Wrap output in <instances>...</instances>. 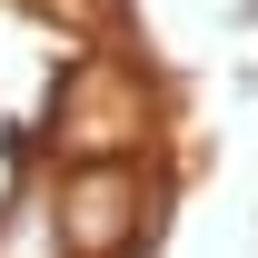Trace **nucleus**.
I'll use <instances>...</instances> for the list:
<instances>
[{"label": "nucleus", "mask_w": 258, "mask_h": 258, "mask_svg": "<svg viewBox=\"0 0 258 258\" xmlns=\"http://www.w3.org/2000/svg\"><path fill=\"white\" fill-rule=\"evenodd\" d=\"M70 238H60V199H10V209H0V258H60Z\"/></svg>", "instance_id": "3"}, {"label": "nucleus", "mask_w": 258, "mask_h": 258, "mask_svg": "<svg viewBox=\"0 0 258 258\" xmlns=\"http://www.w3.org/2000/svg\"><path fill=\"white\" fill-rule=\"evenodd\" d=\"M139 228H149V179H139L129 159L70 169L60 179V238H70V258H119Z\"/></svg>", "instance_id": "2"}, {"label": "nucleus", "mask_w": 258, "mask_h": 258, "mask_svg": "<svg viewBox=\"0 0 258 258\" xmlns=\"http://www.w3.org/2000/svg\"><path fill=\"white\" fill-rule=\"evenodd\" d=\"M149 139V90H139V70L109 60V50H80L60 70V90H50V149H70L80 169H109L129 159Z\"/></svg>", "instance_id": "1"}]
</instances>
